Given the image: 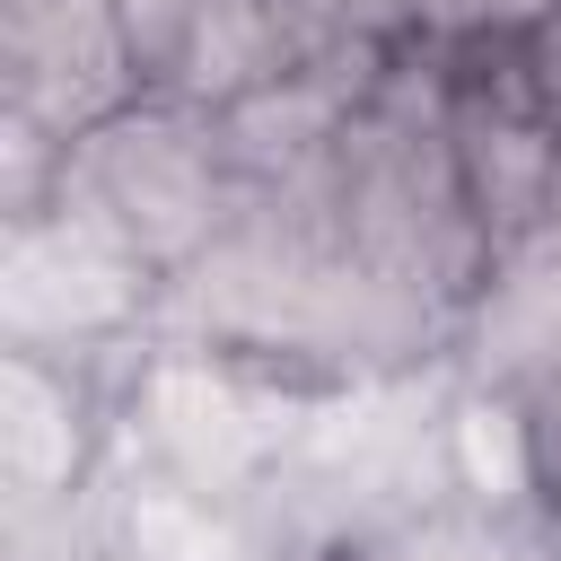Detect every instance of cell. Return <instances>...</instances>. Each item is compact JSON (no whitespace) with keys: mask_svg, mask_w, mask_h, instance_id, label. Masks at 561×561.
<instances>
[{"mask_svg":"<svg viewBox=\"0 0 561 561\" xmlns=\"http://www.w3.org/2000/svg\"><path fill=\"white\" fill-rule=\"evenodd\" d=\"M561 18V0H430L421 44L430 53H473V44H526Z\"/></svg>","mask_w":561,"mask_h":561,"instance_id":"obj_9","label":"cell"},{"mask_svg":"<svg viewBox=\"0 0 561 561\" xmlns=\"http://www.w3.org/2000/svg\"><path fill=\"white\" fill-rule=\"evenodd\" d=\"M324 9H333V26H342L351 44L403 53V44H421V9H430V0H324Z\"/></svg>","mask_w":561,"mask_h":561,"instance_id":"obj_12","label":"cell"},{"mask_svg":"<svg viewBox=\"0 0 561 561\" xmlns=\"http://www.w3.org/2000/svg\"><path fill=\"white\" fill-rule=\"evenodd\" d=\"M447 377L491 403H517L561 377V228L491 254V272L473 280V298L456 316Z\"/></svg>","mask_w":561,"mask_h":561,"instance_id":"obj_6","label":"cell"},{"mask_svg":"<svg viewBox=\"0 0 561 561\" xmlns=\"http://www.w3.org/2000/svg\"><path fill=\"white\" fill-rule=\"evenodd\" d=\"M131 96H149V70L123 0H0V114L70 149Z\"/></svg>","mask_w":561,"mask_h":561,"instance_id":"obj_5","label":"cell"},{"mask_svg":"<svg viewBox=\"0 0 561 561\" xmlns=\"http://www.w3.org/2000/svg\"><path fill=\"white\" fill-rule=\"evenodd\" d=\"M430 61H438L447 158H456L482 245L508 254V245L543 237L561 219V123L526 70V44H473V53H430Z\"/></svg>","mask_w":561,"mask_h":561,"instance_id":"obj_4","label":"cell"},{"mask_svg":"<svg viewBox=\"0 0 561 561\" xmlns=\"http://www.w3.org/2000/svg\"><path fill=\"white\" fill-rule=\"evenodd\" d=\"M123 377L131 368H88V359H44V351H0V508H9V552L61 543L114 456H123Z\"/></svg>","mask_w":561,"mask_h":561,"instance_id":"obj_3","label":"cell"},{"mask_svg":"<svg viewBox=\"0 0 561 561\" xmlns=\"http://www.w3.org/2000/svg\"><path fill=\"white\" fill-rule=\"evenodd\" d=\"M158 307L167 280L79 210L44 202L26 219H0V351L131 368L158 342Z\"/></svg>","mask_w":561,"mask_h":561,"instance_id":"obj_2","label":"cell"},{"mask_svg":"<svg viewBox=\"0 0 561 561\" xmlns=\"http://www.w3.org/2000/svg\"><path fill=\"white\" fill-rule=\"evenodd\" d=\"M53 202L79 210L88 228H105L123 254H140L175 289L228 237V219L245 210V167L228 149L219 105L149 88V96H131L123 114H105L96 131H79L61 149Z\"/></svg>","mask_w":561,"mask_h":561,"instance_id":"obj_1","label":"cell"},{"mask_svg":"<svg viewBox=\"0 0 561 561\" xmlns=\"http://www.w3.org/2000/svg\"><path fill=\"white\" fill-rule=\"evenodd\" d=\"M508 412H517V447H526V491L561 517V377L535 386V394H517Z\"/></svg>","mask_w":561,"mask_h":561,"instance_id":"obj_10","label":"cell"},{"mask_svg":"<svg viewBox=\"0 0 561 561\" xmlns=\"http://www.w3.org/2000/svg\"><path fill=\"white\" fill-rule=\"evenodd\" d=\"M526 70H535V88H543V105H552V123H561V18L543 26V35H526ZM561 228V219H552Z\"/></svg>","mask_w":561,"mask_h":561,"instance_id":"obj_13","label":"cell"},{"mask_svg":"<svg viewBox=\"0 0 561 561\" xmlns=\"http://www.w3.org/2000/svg\"><path fill=\"white\" fill-rule=\"evenodd\" d=\"M324 561H561V517L517 491H421L359 535H342Z\"/></svg>","mask_w":561,"mask_h":561,"instance_id":"obj_8","label":"cell"},{"mask_svg":"<svg viewBox=\"0 0 561 561\" xmlns=\"http://www.w3.org/2000/svg\"><path fill=\"white\" fill-rule=\"evenodd\" d=\"M202 9H210V0H123V26H131V53H140L149 88L167 79V61L184 53V35H193Z\"/></svg>","mask_w":561,"mask_h":561,"instance_id":"obj_11","label":"cell"},{"mask_svg":"<svg viewBox=\"0 0 561 561\" xmlns=\"http://www.w3.org/2000/svg\"><path fill=\"white\" fill-rule=\"evenodd\" d=\"M351 53H368V44H351L324 0H210L158 88H175L193 105H245V96L289 88Z\"/></svg>","mask_w":561,"mask_h":561,"instance_id":"obj_7","label":"cell"}]
</instances>
